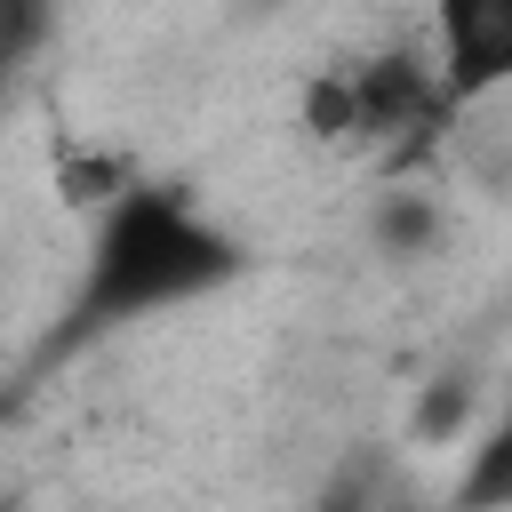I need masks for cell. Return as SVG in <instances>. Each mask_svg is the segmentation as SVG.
I'll return each mask as SVG.
<instances>
[{"mask_svg": "<svg viewBox=\"0 0 512 512\" xmlns=\"http://www.w3.org/2000/svg\"><path fill=\"white\" fill-rule=\"evenodd\" d=\"M248 272V240L232 224L208 216V200L176 176H136L96 224H88V256H80V280L56 312V328L32 344V376L152 320V312H176V304H200L216 288H232Z\"/></svg>", "mask_w": 512, "mask_h": 512, "instance_id": "cell-1", "label": "cell"}, {"mask_svg": "<svg viewBox=\"0 0 512 512\" xmlns=\"http://www.w3.org/2000/svg\"><path fill=\"white\" fill-rule=\"evenodd\" d=\"M344 88H352V144L384 152V176L432 160L440 128L456 120L440 104V80H432V48L416 40H392V48H368L360 64H344Z\"/></svg>", "mask_w": 512, "mask_h": 512, "instance_id": "cell-2", "label": "cell"}, {"mask_svg": "<svg viewBox=\"0 0 512 512\" xmlns=\"http://www.w3.org/2000/svg\"><path fill=\"white\" fill-rule=\"evenodd\" d=\"M432 80L448 112H480L512 88V0H440L432 8Z\"/></svg>", "mask_w": 512, "mask_h": 512, "instance_id": "cell-3", "label": "cell"}, {"mask_svg": "<svg viewBox=\"0 0 512 512\" xmlns=\"http://www.w3.org/2000/svg\"><path fill=\"white\" fill-rule=\"evenodd\" d=\"M448 512H512V392L472 432V448L456 464V488H448Z\"/></svg>", "mask_w": 512, "mask_h": 512, "instance_id": "cell-4", "label": "cell"}, {"mask_svg": "<svg viewBox=\"0 0 512 512\" xmlns=\"http://www.w3.org/2000/svg\"><path fill=\"white\" fill-rule=\"evenodd\" d=\"M136 176H144V168H136V152H120V144H80V136L56 144V200H64V208L104 216Z\"/></svg>", "mask_w": 512, "mask_h": 512, "instance_id": "cell-5", "label": "cell"}, {"mask_svg": "<svg viewBox=\"0 0 512 512\" xmlns=\"http://www.w3.org/2000/svg\"><path fill=\"white\" fill-rule=\"evenodd\" d=\"M472 416H480V376H472V368H440V376L416 384L408 440H416V448H448V440L472 432Z\"/></svg>", "mask_w": 512, "mask_h": 512, "instance_id": "cell-6", "label": "cell"}, {"mask_svg": "<svg viewBox=\"0 0 512 512\" xmlns=\"http://www.w3.org/2000/svg\"><path fill=\"white\" fill-rule=\"evenodd\" d=\"M440 232H448V216H440V200H432V192H416V184H392V192L376 200V216H368V240H376L384 256H400V264L432 256V248H440Z\"/></svg>", "mask_w": 512, "mask_h": 512, "instance_id": "cell-7", "label": "cell"}, {"mask_svg": "<svg viewBox=\"0 0 512 512\" xmlns=\"http://www.w3.org/2000/svg\"><path fill=\"white\" fill-rule=\"evenodd\" d=\"M384 504H392V472H384V456L360 440L352 456H336V464L320 472V488H312L304 512H384Z\"/></svg>", "mask_w": 512, "mask_h": 512, "instance_id": "cell-8", "label": "cell"}, {"mask_svg": "<svg viewBox=\"0 0 512 512\" xmlns=\"http://www.w3.org/2000/svg\"><path fill=\"white\" fill-rule=\"evenodd\" d=\"M296 128L320 136V144H352V88H344V64H320L296 96Z\"/></svg>", "mask_w": 512, "mask_h": 512, "instance_id": "cell-9", "label": "cell"}, {"mask_svg": "<svg viewBox=\"0 0 512 512\" xmlns=\"http://www.w3.org/2000/svg\"><path fill=\"white\" fill-rule=\"evenodd\" d=\"M48 8L40 0H0V104H8V88H16V72H24V56L48 40Z\"/></svg>", "mask_w": 512, "mask_h": 512, "instance_id": "cell-10", "label": "cell"}, {"mask_svg": "<svg viewBox=\"0 0 512 512\" xmlns=\"http://www.w3.org/2000/svg\"><path fill=\"white\" fill-rule=\"evenodd\" d=\"M0 512H16V496H8V488H0Z\"/></svg>", "mask_w": 512, "mask_h": 512, "instance_id": "cell-11", "label": "cell"}]
</instances>
